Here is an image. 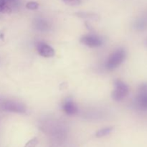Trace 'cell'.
<instances>
[{"label":"cell","instance_id":"8","mask_svg":"<svg viewBox=\"0 0 147 147\" xmlns=\"http://www.w3.org/2000/svg\"><path fill=\"white\" fill-rule=\"evenodd\" d=\"M76 15L78 17H80L83 19H88L90 20H95V21H98L99 20V17L97 14H94V13L90 12H77L76 13Z\"/></svg>","mask_w":147,"mask_h":147},{"label":"cell","instance_id":"13","mask_svg":"<svg viewBox=\"0 0 147 147\" xmlns=\"http://www.w3.org/2000/svg\"><path fill=\"white\" fill-rule=\"evenodd\" d=\"M26 7L30 10L37 9L39 7V4L37 2H36V1H29L26 4Z\"/></svg>","mask_w":147,"mask_h":147},{"label":"cell","instance_id":"2","mask_svg":"<svg viewBox=\"0 0 147 147\" xmlns=\"http://www.w3.org/2000/svg\"><path fill=\"white\" fill-rule=\"evenodd\" d=\"M114 90L112 92V98L116 101H121L128 96L129 92V86L121 80L114 81Z\"/></svg>","mask_w":147,"mask_h":147},{"label":"cell","instance_id":"15","mask_svg":"<svg viewBox=\"0 0 147 147\" xmlns=\"http://www.w3.org/2000/svg\"><path fill=\"white\" fill-rule=\"evenodd\" d=\"M37 144H38V139L37 138H33L31 140L29 141L24 147H36L37 146Z\"/></svg>","mask_w":147,"mask_h":147},{"label":"cell","instance_id":"7","mask_svg":"<svg viewBox=\"0 0 147 147\" xmlns=\"http://www.w3.org/2000/svg\"><path fill=\"white\" fill-rule=\"evenodd\" d=\"M37 52L41 56L45 57H53L55 55V50L51 46L44 42H40L37 46Z\"/></svg>","mask_w":147,"mask_h":147},{"label":"cell","instance_id":"17","mask_svg":"<svg viewBox=\"0 0 147 147\" xmlns=\"http://www.w3.org/2000/svg\"><path fill=\"white\" fill-rule=\"evenodd\" d=\"M144 45L147 47V38L145 40V41H144Z\"/></svg>","mask_w":147,"mask_h":147},{"label":"cell","instance_id":"5","mask_svg":"<svg viewBox=\"0 0 147 147\" xmlns=\"http://www.w3.org/2000/svg\"><path fill=\"white\" fill-rule=\"evenodd\" d=\"M1 108L2 110L14 113H25L26 108L22 103L16 101H6L1 104Z\"/></svg>","mask_w":147,"mask_h":147},{"label":"cell","instance_id":"4","mask_svg":"<svg viewBox=\"0 0 147 147\" xmlns=\"http://www.w3.org/2000/svg\"><path fill=\"white\" fill-rule=\"evenodd\" d=\"M80 42L89 47H98L102 45L103 40L96 34H88L81 37Z\"/></svg>","mask_w":147,"mask_h":147},{"label":"cell","instance_id":"3","mask_svg":"<svg viewBox=\"0 0 147 147\" xmlns=\"http://www.w3.org/2000/svg\"><path fill=\"white\" fill-rule=\"evenodd\" d=\"M136 104L140 110H147V83H144L139 86L136 98Z\"/></svg>","mask_w":147,"mask_h":147},{"label":"cell","instance_id":"1","mask_svg":"<svg viewBox=\"0 0 147 147\" xmlns=\"http://www.w3.org/2000/svg\"><path fill=\"white\" fill-rule=\"evenodd\" d=\"M126 56V51L123 49L121 48L116 50L108 58L106 63V67L109 70L116 68L124 61Z\"/></svg>","mask_w":147,"mask_h":147},{"label":"cell","instance_id":"12","mask_svg":"<svg viewBox=\"0 0 147 147\" xmlns=\"http://www.w3.org/2000/svg\"><path fill=\"white\" fill-rule=\"evenodd\" d=\"M35 27L38 30H45L46 28H47V23L45 20H37L35 22Z\"/></svg>","mask_w":147,"mask_h":147},{"label":"cell","instance_id":"10","mask_svg":"<svg viewBox=\"0 0 147 147\" xmlns=\"http://www.w3.org/2000/svg\"><path fill=\"white\" fill-rule=\"evenodd\" d=\"M135 27L139 31L146 30L147 28V19H140L136 22Z\"/></svg>","mask_w":147,"mask_h":147},{"label":"cell","instance_id":"9","mask_svg":"<svg viewBox=\"0 0 147 147\" xmlns=\"http://www.w3.org/2000/svg\"><path fill=\"white\" fill-rule=\"evenodd\" d=\"M113 127H106L104 129H100L98 131L96 134V136L97 138H101L104 137V136H107V135L110 134L112 131H113Z\"/></svg>","mask_w":147,"mask_h":147},{"label":"cell","instance_id":"11","mask_svg":"<svg viewBox=\"0 0 147 147\" xmlns=\"http://www.w3.org/2000/svg\"><path fill=\"white\" fill-rule=\"evenodd\" d=\"M0 12L9 13L11 12V9L7 5V0H0Z\"/></svg>","mask_w":147,"mask_h":147},{"label":"cell","instance_id":"14","mask_svg":"<svg viewBox=\"0 0 147 147\" xmlns=\"http://www.w3.org/2000/svg\"><path fill=\"white\" fill-rule=\"evenodd\" d=\"M65 4L69 6L79 5L81 3V0H62Z\"/></svg>","mask_w":147,"mask_h":147},{"label":"cell","instance_id":"6","mask_svg":"<svg viewBox=\"0 0 147 147\" xmlns=\"http://www.w3.org/2000/svg\"><path fill=\"white\" fill-rule=\"evenodd\" d=\"M63 109L66 114L74 116L78 112V109L76 103L71 98H67L63 105Z\"/></svg>","mask_w":147,"mask_h":147},{"label":"cell","instance_id":"16","mask_svg":"<svg viewBox=\"0 0 147 147\" xmlns=\"http://www.w3.org/2000/svg\"><path fill=\"white\" fill-rule=\"evenodd\" d=\"M16 0H7V3L8 2H14V1H15Z\"/></svg>","mask_w":147,"mask_h":147}]
</instances>
